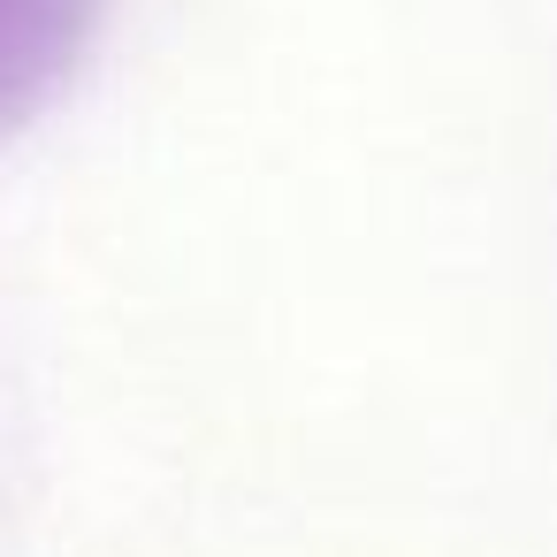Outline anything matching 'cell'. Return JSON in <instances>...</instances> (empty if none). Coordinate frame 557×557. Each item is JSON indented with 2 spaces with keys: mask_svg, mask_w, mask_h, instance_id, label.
Here are the masks:
<instances>
[{
  "mask_svg": "<svg viewBox=\"0 0 557 557\" xmlns=\"http://www.w3.org/2000/svg\"><path fill=\"white\" fill-rule=\"evenodd\" d=\"M100 0H0V131L24 123L85 54Z\"/></svg>",
  "mask_w": 557,
  "mask_h": 557,
  "instance_id": "obj_1",
  "label": "cell"
}]
</instances>
